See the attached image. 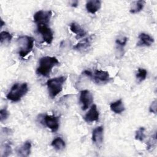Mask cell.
<instances>
[{
	"label": "cell",
	"mask_w": 157,
	"mask_h": 157,
	"mask_svg": "<svg viewBox=\"0 0 157 157\" xmlns=\"http://www.w3.org/2000/svg\"><path fill=\"white\" fill-rule=\"evenodd\" d=\"M28 91V87L26 83L21 84L16 83L12 86L10 91L6 95V98L12 102H18L26 94Z\"/></svg>",
	"instance_id": "cell-4"
},
{
	"label": "cell",
	"mask_w": 157,
	"mask_h": 157,
	"mask_svg": "<svg viewBox=\"0 0 157 157\" xmlns=\"http://www.w3.org/2000/svg\"><path fill=\"white\" fill-rule=\"evenodd\" d=\"M89 77L91 78L98 84H105L109 82L111 80L109 72L101 70H95L93 74L91 72Z\"/></svg>",
	"instance_id": "cell-6"
},
{
	"label": "cell",
	"mask_w": 157,
	"mask_h": 157,
	"mask_svg": "<svg viewBox=\"0 0 157 157\" xmlns=\"http://www.w3.org/2000/svg\"><path fill=\"white\" fill-rule=\"evenodd\" d=\"M70 30L75 34V38L79 39L86 35L85 30L81 28V26L76 23H71L70 24Z\"/></svg>",
	"instance_id": "cell-16"
},
{
	"label": "cell",
	"mask_w": 157,
	"mask_h": 157,
	"mask_svg": "<svg viewBox=\"0 0 157 157\" xmlns=\"http://www.w3.org/2000/svg\"><path fill=\"white\" fill-rule=\"evenodd\" d=\"M103 131L102 126L96 128L92 132V141L97 146L101 147L103 142Z\"/></svg>",
	"instance_id": "cell-10"
},
{
	"label": "cell",
	"mask_w": 157,
	"mask_h": 157,
	"mask_svg": "<svg viewBox=\"0 0 157 157\" xmlns=\"http://www.w3.org/2000/svg\"><path fill=\"white\" fill-rule=\"evenodd\" d=\"M85 121L87 123H91L93 121H98L99 120V112L95 104L91 106L88 112L83 117Z\"/></svg>",
	"instance_id": "cell-11"
},
{
	"label": "cell",
	"mask_w": 157,
	"mask_h": 157,
	"mask_svg": "<svg viewBox=\"0 0 157 157\" xmlns=\"http://www.w3.org/2000/svg\"><path fill=\"white\" fill-rule=\"evenodd\" d=\"M51 145L57 151H60L63 150L66 146L64 141L61 137L55 138L52 141Z\"/></svg>",
	"instance_id": "cell-18"
},
{
	"label": "cell",
	"mask_w": 157,
	"mask_h": 157,
	"mask_svg": "<svg viewBox=\"0 0 157 157\" xmlns=\"http://www.w3.org/2000/svg\"><path fill=\"white\" fill-rule=\"evenodd\" d=\"M145 3V1L143 0H139L135 2L130 9V12L131 13H136L140 12L143 9Z\"/></svg>",
	"instance_id": "cell-19"
},
{
	"label": "cell",
	"mask_w": 157,
	"mask_h": 157,
	"mask_svg": "<svg viewBox=\"0 0 157 157\" xmlns=\"http://www.w3.org/2000/svg\"><path fill=\"white\" fill-rule=\"evenodd\" d=\"M31 142L26 141L22 145H21L17 150V155L22 157L28 156L31 152Z\"/></svg>",
	"instance_id": "cell-13"
},
{
	"label": "cell",
	"mask_w": 157,
	"mask_h": 157,
	"mask_svg": "<svg viewBox=\"0 0 157 157\" xmlns=\"http://www.w3.org/2000/svg\"><path fill=\"white\" fill-rule=\"evenodd\" d=\"M138 38L139 41L137 43V46L150 47L154 42V39L146 33H140L139 35Z\"/></svg>",
	"instance_id": "cell-12"
},
{
	"label": "cell",
	"mask_w": 157,
	"mask_h": 157,
	"mask_svg": "<svg viewBox=\"0 0 157 157\" xmlns=\"http://www.w3.org/2000/svg\"><path fill=\"white\" fill-rule=\"evenodd\" d=\"M41 123H43L46 126L51 129L52 132H56L58 131L59 126V117L54 115H44L42 120L40 121Z\"/></svg>",
	"instance_id": "cell-7"
},
{
	"label": "cell",
	"mask_w": 157,
	"mask_h": 157,
	"mask_svg": "<svg viewBox=\"0 0 157 157\" xmlns=\"http://www.w3.org/2000/svg\"><path fill=\"white\" fill-rule=\"evenodd\" d=\"M1 28H2V26L4 25H5V22H4L2 20H1Z\"/></svg>",
	"instance_id": "cell-29"
},
{
	"label": "cell",
	"mask_w": 157,
	"mask_h": 157,
	"mask_svg": "<svg viewBox=\"0 0 157 157\" xmlns=\"http://www.w3.org/2000/svg\"><path fill=\"white\" fill-rule=\"evenodd\" d=\"M52 16L51 10H39L34 15V21L37 25H47L50 22V20Z\"/></svg>",
	"instance_id": "cell-5"
},
{
	"label": "cell",
	"mask_w": 157,
	"mask_h": 157,
	"mask_svg": "<svg viewBox=\"0 0 157 157\" xmlns=\"http://www.w3.org/2000/svg\"><path fill=\"white\" fill-rule=\"evenodd\" d=\"M147 75V71L145 69L139 68L137 73L136 74V78L138 80L139 82H142L144 81Z\"/></svg>",
	"instance_id": "cell-21"
},
{
	"label": "cell",
	"mask_w": 157,
	"mask_h": 157,
	"mask_svg": "<svg viewBox=\"0 0 157 157\" xmlns=\"http://www.w3.org/2000/svg\"><path fill=\"white\" fill-rule=\"evenodd\" d=\"M71 6H72V7H77V6H78V1H74V2L72 3Z\"/></svg>",
	"instance_id": "cell-28"
},
{
	"label": "cell",
	"mask_w": 157,
	"mask_h": 157,
	"mask_svg": "<svg viewBox=\"0 0 157 157\" xmlns=\"http://www.w3.org/2000/svg\"><path fill=\"white\" fill-rule=\"evenodd\" d=\"M9 112L7 111V110L5 108V109H1L0 110V120L1 121H3L4 120H6L7 117H9Z\"/></svg>",
	"instance_id": "cell-26"
},
{
	"label": "cell",
	"mask_w": 157,
	"mask_h": 157,
	"mask_svg": "<svg viewBox=\"0 0 157 157\" xmlns=\"http://www.w3.org/2000/svg\"><path fill=\"white\" fill-rule=\"evenodd\" d=\"M34 39L28 36H22L17 39V43L19 49L18 53L21 58L25 57L33 50Z\"/></svg>",
	"instance_id": "cell-3"
},
{
	"label": "cell",
	"mask_w": 157,
	"mask_h": 157,
	"mask_svg": "<svg viewBox=\"0 0 157 157\" xmlns=\"http://www.w3.org/2000/svg\"><path fill=\"white\" fill-rule=\"evenodd\" d=\"M59 64L56 57L44 56L39 60V66L36 70V74L44 77H48L54 66Z\"/></svg>",
	"instance_id": "cell-1"
},
{
	"label": "cell",
	"mask_w": 157,
	"mask_h": 157,
	"mask_svg": "<svg viewBox=\"0 0 157 157\" xmlns=\"http://www.w3.org/2000/svg\"><path fill=\"white\" fill-rule=\"evenodd\" d=\"M12 152V148L10 145L9 144H6L4 145V151H3V155H2V156H8L11 154Z\"/></svg>",
	"instance_id": "cell-25"
},
{
	"label": "cell",
	"mask_w": 157,
	"mask_h": 157,
	"mask_svg": "<svg viewBox=\"0 0 157 157\" xmlns=\"http://www.w3.org/2000/svg\"><path fill=\"white\" fill-rule=\"evenodd\" d=\"M128 41L127 37H124L123 39H117L116 40V44L117 46V50L119 52H122L124 48V47L126 45Z\"/></svg>",
	"instance_id": "cell-22"
},
{
	"label": "cell",
	"mask_w": 157,
	"mask_h": 157,
	"mask_svg": "<svg viewBox=\"0 0 157 157\" xmlns=\"http://www.w3.org/2000/svg\"><path fill=\"white\" fill-rule=\"evenodd\" d=\"M93 35L90 36L82 40L80 42L77 44L75 46H74L73 48L78 51H83V50H87L91 45V41L93 39Z\"/></svg>",
	"instance_id": "cell-15"
},
{
	"label": "cell",
	"mask_w": 157,
	"mask_h": 157,
	"mask_svg": "<svg viewBox=\"0 0 157 157\" xmlns=\"http://www.w3.org/2000/svg\"><path fill=\"white\" fill-rule=\"evenodd\" d=\"M101 7V2L99 0H90L86 4V9L89 13L92 14L98 12Z\"/></svg>",
	"instance_id": "cell-14"
},
{
	"label": "cell",
	"mask_w": 157,
	"mask_h": 157,
	"mask_svg": "<svg viewBox=\"0 0 157 157\" xmlns=\"http://www.w3.org/2000/svg\"><path fill=\"white\" fill-rule=\"evenodd\" d=\"M37 26V31L41 35L44 42L50 44L53 39V33L52 29L47 25H40Z\"/></svg>",
	"instance_id": "cell-8"
},
{
	"label": "cell",
	"mask_w": 157,
	"mask_h": 157,
	"mask_svg": "<svg viewBox=\"0 0 157 157\" xmlns=\"http://www.w3.org/2000/svg\"><path fill=\"white\" fill-rule=\"evenodd\" d=\"M156 142V133H155L153 136H152L151 139L147 142V149L150 150V148L153 147L155 145Z\"/></svg>",
	"instance_id": "cell-24"
},
{
	"label": "cell",
	"mask_w": 157,
	"mask_h": 157,
	"mask_svg": "<svg viewBox=\"0 0 157 157\" xmlns=\"http://www.w3.org/2000/svg\"><path fill=\"white\" fill-rule=\"evenodd\" d=\"M79 100L82 105V109L83 110H85L93 103V98L90 91L85 90L80 91Z\"/></svg>",
	"instance_id": "cell-9"
},
{
	"label": "cell",
	"mask_w": 157,
	"mask_h": 157,
	"mask_svg": "<svg viewBox=\"0 0 157 157\" xmlns=\"http://www.w3.org/2000/svg\"><path fill=\"white\" fill-rule=\"evenodd\" d=\"M12 39V35L7 31H2L0 34V42L1 44H9Z\"/></svg>",
	"instance_id": "cell-20"
},
{
	"label": "cell",
	"mask_w": 157,
	"mask_h": 157,
	"mask_svg": "<svg viewBox=\"0 0 157 157\" xmlns=\"http://www.w3.org/2000/svg\"><path fill=\"white\" fill-rule=\"evenodd\" d=\"M67 77L61 76L49 79L47 82L48 93L50 97L52 99L55 98L63 90V86L66 80Z\"/></svg>",
	"instance_id": "cell-2"
},
{
	"label": "cell",
	"mask_w": 157,
	"mask_h": 157,
	"mask_svg": "<svg viewBox=\"0 0 157 157\" xmlns=\"http://www.w3.org/2000/svg\"><path fill=\"white\" fill-rule=\"evenodd\" d=\"M150 112L154 113H156V100L151 103L150 107Z\"/></svg>",
	"instance_id": "cell-27"
},
{
	"label": "cell",
	"mask_w": 157,
	"mask_h": 157,
	"mask_svg": "<svg viewBox=\"0 0 157 157\" xmlns=\"http://www.w3.org/2000/svg\"><path fill=\"white\" fill-rule=\"evenodd\" d=\"M110 108L112 112L117 114H120L124 110V107L121 99L111 103Z\"/></svg>",
	"instance_id": "cell-17"
},
{
	"label": "cell",
	"mask_w": 157,
	"mask_h": 157,
	"mask_svg": "<svg viewBox=\"0 0 157 157\" xmlns=\"http://www.w3.org/2000/svg\"><path fill=\"white\" fill-rule=\"evenodd\" d=\"M145 128L144 127H140L138 129V130L136 132V135H135V139L136 140H138L140 142L143 141L144 138H145Z\"/></svg>",
	"instance_id": "cell-23"
}]
</instances>
